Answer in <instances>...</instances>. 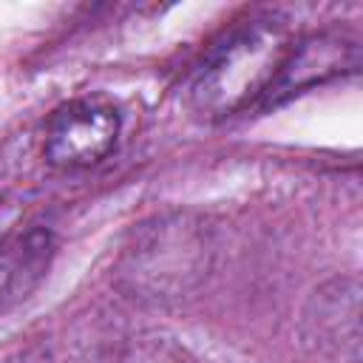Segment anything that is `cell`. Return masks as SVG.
Wrapping results in <instances>:
<instances>
[{
	"label": "cell",
	"instance_id": "7a4b0ae2",
	"mask_svg": "<svg viewBox=\"0 0 363 363\" xmlns=\"http://www.w3.org/2000/svg\"><path fill=\"white\" fill-rule=\"evenodd\" d=\"M210 227L190 213H170L142 224L116 264V284L139 301H176L210 272Z\"/></svg>",
	"mask_w": 363,
	"mask_h": 363
},
{
	"label": "cell",
	"instance_id": "277c9868",
	"mask_svg": "<svg viewBox=\"0 0 363 363\" xmlns=\"http://www.w3.org/2000/svg\"><path fill=\"white\" fill-rule=\"evenodd\" d=\"M360 71V43L343 31H320L312 37H298L278 82L267 94L261 108L281 105L306 88L320 82L349 77Z\"/></svg>",
	"mask_w": 363,
	"mask_h": 363
},
{
	"label": "cell",
	"instance_id": "52a82bcc",
	"mask_svg": "<svg viewBox=\"0 0 363 363\" xmlns=\"http://www.w3.org/2000/svg\"><path fill=\"white\" fill-rule=\"evenodd\" d=\"M94 363H193L179 346L164 337H128L96 354Z\"/></svg>",
	"mask_w": 363,
	"mask_h": 363
},
{
	"label": "cell",
	"instance_id": "6da1fadb",
	"mask_svg": "<svg viewBox=\"0 0 363 363\" xmlns=\"http://www.w3.org/2000/svg\"><path fill=\"white\" fill-rule=\"evenodd\" d=\"M295 43L298 34L275 17L235 28L199 68L190 85L193 111L201 119H227L264 105Z\"/></svg>",
	"mask_w": 363,
	"mask_h": 363
},
{
	"label": "cell",
	"instance_id": "8992f818",
	"mask_svg": "<svg viewBox=\"0 0 363 363\" xmlns=\"http://www.w3.org/2000/svg\"><path fill=\"white\" fill-rule=\"evenodd\" d=\"M312 332L323 349H349L357 360L360 352V289L354 281H335L315 292V312L309 315Z\"/></svg>",
	"mask_w": 363,
	"mask_h": 363
},
{
	"label": "cell",
	"instance_id": "5b68a950",
	"mask_svg": "<svg viewBox=\"0 0 363 363\" xmlns=\"http://www.w3.org/2000/svg\"><path fill=\"white\" fill-rule=\"evenodd\" d=\"M54 247V235L45 227H28L0 241V309L20 303L40 286Z\"/></svg>",
	"mask_w": 363,
	"mask_h": 363
},
{
	"label": "cell",
	"instance_id": "3957f363",
	"mask_svg": "<svg viewBox=\"0 0 363 363\" xmlns=\"http://www.w3.org/2000/svg\"><path fill=\"white\" fill-rule=\"evenodd\" d=\"M119 130L122 116L111 99L79 96L51 113L43 153L60 170H85L113 153Z\"/></svg>",
	"mask_w": 363,
	"mask_h": 363
}]
</instances>
